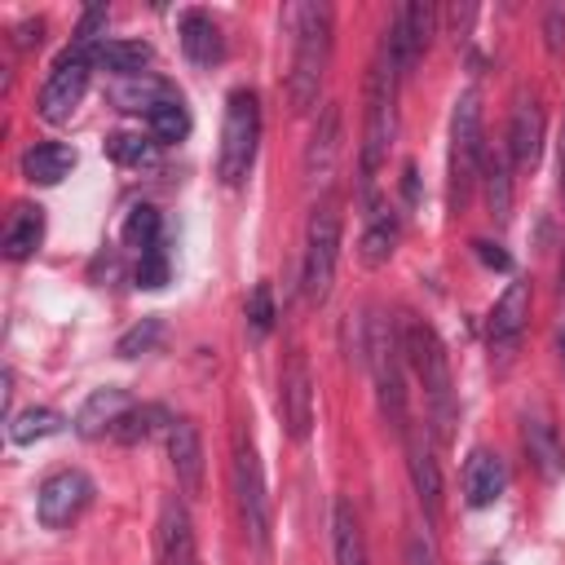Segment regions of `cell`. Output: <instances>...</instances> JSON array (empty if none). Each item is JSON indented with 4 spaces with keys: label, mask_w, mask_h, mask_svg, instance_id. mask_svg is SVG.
<instances>
[{
    "label": "cell",
    "mask_w": 565,
    "mask_h": 565,
    "mask_svg": "<svg viewBox=\"0 0 565 565\" xmlns=\"http://www.w3.org/2000/svg\"><path fill=\"white\" fill-rule=\"evenodd\" d=\"M62 424H66V419H62L53 406H26L22 415L9 419V441H13V446H35V441L62 433Z\"/></svg>",
    "instance_id": "28"
},
{
    "label": "cell",
    "mask_w": 565,
    "mask_h": 565,
    "mask_svg": "<svg viewBox=\"0 0 565 565\" xmlns=\"http://www.w3.org/2000/svg\"><path fill=\"white\" fill-rule=\"evenodd\" d=\"M419 194V181H415V168L406 163V199H415Z\"/></svg>",
    "instance_id": "44"
},
{
    "label": "cell",
    "mask_w": 565,
    "mask_h": 565,
    "mask_svg": "<svg viewBox=\"0 0 565 565\" xmlns=\"http://www.w3.org/2000/svg\"><path fill=\"white\" fill-rule=\"evenodd\" d=\"M93 57H97L93 49L71 44V49H66V53L53 62V71H49V79H44V88H40V102H35L40 119H49V124L71 119V110L79 106V97H84V88H88Z\"/></svg>",
    "instance_id": "9"
},
{
    "label": "cell",
    "mask_w": 565,
    "mask_h": 565,
    "mask_svg": "<svg viewBox=\"0 0 565 565\" xmlns=\"http://www.w3.org/2000/svg\"><path fill=\"white\" fill-rule=\"evenodd\" d=\"M234 499H238V516H243L252 547L265 552L269 547V494H265V472H260L252 433L234 437Z\"/></svg>",
    "instance_id": "8"
},
{
    "label": "cell",
    "mask_w": 565,
    "mask_h": 565,
    "mask_svg": "<svg viewBox=\"0 0 565 565\" xmlns=\"http://www.w3.org/2000/svg\"><path fill=\"white\" fill-rule=\"evenodd\" d=\"M287 22H291V40H296L287 97H291V110L305 115L318 106V88H322L327 62H331V4H322V0L296 4V9H287Z\"/></svg>",
    "instance_id": "1"
},
{
    "label": "cell",
    "mask_w": 565,
    "mask_h": 565,
    "mask_svg": "<svg viewBox=\"0 0 565 565\" xmlns=\"http://www.w3.org/2000/svg\"><path fill=\"white\" fill-rule=\"evenodd\" d=\"M521 437H525V455H530V463L539 468V477H543V481H556V477L565 472V441H561L552 415H547V411H525Z\"/></svg>",
    "instance_id": "13"
},
{
    "label": "cell",
    "mask_w": 565,
    "mask_h": 565,
    "mask_svg": "<svg viewBox=\"0 0 565 565\" xmlns=\"http://www.w3.org/2000/svg\"><path fill=\"white\" fill-rule=\"evenodd\" d=\"M402 437H406V468H411V486L419 494V508H424L428 521H437L441 516V468H437L424 433H411L406 428Z\"/></svg>",
    "instance_id": "16"
},
{
    "label": "cell",
    "mask_w": 565,
    "mask_h": 565,
    "mask_svg": "<svg viewBox=\"0 0 565 565\" xmlns=\"http://www.w3.org/2000/svg\"><path fill=\"white\" fill-rule=\"evenodd\" d=\"M168 459H172V472H177V486L185 494H199L203 490V433L194 419H172L168 428Z\"/></svg>",
    "instance_id": "14"
},
{
    "label": "cell",
    "mask_w": 565,
    "mask_h": 565,
    "mask_svg": "<svg viewBox=\"0 0 565 565\" xmlns=\"http://www.w3.org/2000/svg\"><path fill=\"white\" fill-rule=\"evenodd\" d=\"M340 141H344V115H340V102H327L313 119V132H309V146H305V177L327 185L331 172H335V159H340Z\"/></svg>",
    "instance_id": "12"
},
{
    "label": "cell",
    "mask_w": 565,
    "mask_h": 565,
    "mask_svg": "<svg viewBox=\"0 0 565 565\" xmlns=\"http://www.w3.org/2000/svg\"><path fill=\"white\" fill-rule=\"evenodd\" d=\"M539 150H543V110L534 97H521L512 110V124H508V159L516 168H534Z\"/></svg>",
    "instance_id": "19"
},
{
    "label": "cell",
    "mask_w": 565,
    "mask_h": 565,
    "mask_svg": "<svg viewBox=\"0 0 565 565\" xmlns=\"http://www.w3.org/2000/svg\"><path fill=\"white\" fill-rule=\"evenodd\" d=\"M163 97H172L159 79H150V75H132V79H119L115 88H110V102L119 106V110H154Z\"/></svg>",
    "instance_id": "30"
},
{
    "label": "cell",
    "mask_w": 565,
    "mask_h": 565,
    "mask_svg": "<svg viewBox=\"0 0 565 565\" xmlns=\"http://www.w3.org/2000/svg\"><path fill=\"white\" fill-rule=\"evenodd\" d=\"M525 318H530V287L525 282H508V291L490 309V349L494 353H508L521 340Z\"/></svg>",
    "instance_id": "17"
},
{
    "label": "cell",
    "mask_w": 565,
    "mask_h": 565,
    "mask_svg": "<svg viewBox=\"0 0 565 565\" xmlns=\"http://www.w3.org/2000/svg\"><path fill=\"white\" fill-rule=\"evenodd\" d=\"M556 163H561V194H565V119H561V137H556Z\"/></svg>",
    "instance_id": "43"
},
{
    "label": "cell",
    "mask_w": 565,
    "mask_h": 565,
    "mask_svg": "<svg viewBox=\"0 0 565 565\" xmlns=\"http://www.w3.org/2000/svg\"><path fill=\"white\" fill-rule=\"evenodd\" d=\"M397 234H402V225H397V212H388V207H375V212H371V221H366V230H362V243H358V256H362V265H366V269H380V265H388V256H393V247H397Z\"/></svg>",
    "instance_id": "25"
},
{
    "label": "cell",
    "mask_w": 565,
    "mask_h": 565,
    "mask_svg": "<svg viewBox=\"0 0 565 565\" xmlns=\"http://www.w3.org/2000/svg\"><path fill=\"white\" fill-rule=\"evenodd\" d=\"M561 353H565V331H561Z\"/></svg>",
    "instance_id": "45"
},
{
    "label": "cell",
    "mask_w": 565,
    "mask_h": 565,
    "mask_svg": "<svg viewBox=\"0 0 565 565\" xmlns=\"http://www.w3.org/2000/svg\"><path fill=\"white\" fill-rule=\"evenodd\" d=\"M406 565H437V561H433V547H428V539L411 534V543H406Z\"/></svg>",
    "instance_id": "41"
},
{
    "label": "cell",
    "mask_w": 565,
    "mask_h": 565,
    "mask_svg": "<svg viewBox=\"0 0 565 565\" xmlns=\"http://www.w3.org/2000/svg\"><path fill=\"white\" fill-rule=\"evenodd\" d=\"M106 18H110V9H106V4H93V9H84L79 26H75V44L93 49V40H97V31L106 26Z\"/></svg>",
    "instance_id": "38"
},
{
    "label": "cell",
    "mask_w": 565,
    "mask_h": 565,
    "mask_svg": "<svg viewBox=\"0 0 565 565\" xmlns=\"http://www.w3.org/2000/svg\"><path fill=\"white\" fill-rule=\"evenodd\" d=\"M366 366H371V380H375L384 419L397 433H406V375H402L406 353H402L397 327H388L384 318H371V327H366Z\"/></svg>",
    "instance_id": "7"
},
{
    "label": "cell",
    "mask_w": 565,
    "mask_h": 565,
    "mask_svg": "<svg viewBox=\"0 0 565 565\" xmlns=\"http://www.w3.org/2000/svg\"><path fill=\"white\" fill-rule=\"evenodd\" d=\"M163 428H172V415L163 411V406H154V402H146V406H132L119 424H115V441L119 446H137V441H150V437H159Z\"/></svg>",
    "instance_id": "27"
},
{
    "label": "cell",
    "mask_w": 565,
    "mask_h": 565,
    "mask_svg": "<svg viewBox=\"0 0 565 565\" xmlns=\"http://www.w3.org/2000/svg\"><path fill=\"white\" fill-rule=\"evenodd\" d=\"M150 146H154V141H146L141 132H110V137H106V154H110L115 163H124V168L146 163V159H150Z\"/></svg>",
    "instance_id": "34"
},
{
    "label": "cell",
    "mask_w": 565,
    "mask_h": 565,
    "mask_svg": "<svg viewBox=\"0 0 565 565\" xmlns=\"http://www.w3.org/2000/svg\"><path fill=\"white\" fill-rule=\"evenodd\" d=\"M446 18H450V35H455V40H463V35H468V26H472V18H477V4H455Z\"/></svg>",
    "instance_id": "40"
},
{
    "label": "cell",
    "mask_w": 565,
    "mask_h": 565,
    "mask_svg": "<svg viewBox=\"0 0 565 565\" xmlns=\"http://www.w3.org/2000/svg\"><path fill=\"white\" fill-rule=\"evenodd\" d=\"M393 93H397V75H393V62L388 53L380 49L371 75H366V124H362V185L371 190L384 154H388V141H393V128H397V110H393Z\"/></svg>",
    "instance_id": "5"
},
{
    "label": "cell",
    "mask_w": 565,
    "mask_h": 565,
    "mask_svg": "<svg viewBox=\"0 0 565 565\" xmlns=\"http://www.w3.org/2000/svg\"><path fill=\"white\" fill-rule=\"evenodd\" d=\"M40 31H44V22H40V18L22 22V26H18V49H31V44H40Z\"/></svg>",
    "instance_id": "42"
},
{
    "label": "cell",
    "mask_w": 565,
    "mask_h": 565,
    "mask_svg": "<svg viewBox=\"0 0 565 565\" xmlns=\"http://www.w3.org/2000/svg\"><path fill=\"white\" fill-rule=\"evenodd\" d=\"M335 260H340V203L322 199L309 212L305 225V260H300V287L309 305H322L335 282Z\"/></svg>",
    "instance_id": "6"
},
{
    "label": "cell",
    "mask_w": 565,
    "mask_h": 565,
    "mask_svg": "<svg viewBox=\"0 0 565 565\" xmlns=\"http://www.w3.org/2000/svg\"><path fill=\"white\" fill-rule=\"evenodd\" d=\"M159 561L163 565H199L194 525H190L185 503H177V499H168L159 512Z\"/></svg>",
    "instance_id": "18"
},
{
    "label": "cell",
    "mask_w": 565,
    "mask_h": 565,
    "mask_svg": "<svg viewBox=\"0 0 565 565\" xmlns=\"http://www.w3.org/2000/svg\"><path fill=\"white\" fill-rule=\"evenodd\" d=\"M124 243L137 247V252L159 247V212H154L150 203H137V207L128 212V221H124Z\"/></svg>",
    "instance_id": "32"
},
{
    "label": "cell",
    "mask_w": 565,
    "mask_h": 565,
    "mask_svg": "<svg viewBox=\"0 0 565 565\" xmlns=\"http://www.w3.org/2000/svg\"><path fill=\"white\" fill-rule=\"evenodd\" d=\"M481 181H486L490 216H494V221H508V216H512V177H508V159H503V154H486Z\"/></svg>",
    "instance_id": "31"
},
{
    "label": "cell",
    "mask_w": 565,
    "mask_h": 565,
    "mask_svg": "<svg viewBox=\"0 0 565 565\" xmlns=\"http://www.w3.org/2000/svg\"><path fill=\"white\" fill-rule=\"evenodd\" d=\"M274 318H278V309H274V287H269V282H256L252 296H247V327H252V335H256V340L269 335V331H274Z\"/></svg>",
    "instance_id": "33"
},
{
    "label": "cell",
    "mask_w": 565,
    "mask_h": 565,
    "mask_svg": "<svg viewBox=\"0 0 565 565\" xmlns=\"http://www.w3.org/2000/svg\"><path fill=\"white\" fill-rule=\"evenodd\" d=\"M75 168V150L66 141H40L22 154V177L35 185H57L62 177H71Z\"/></svg>",
    "instance_id": "22"
},
{
    "label": "cell",
    "mask_w": 565,
    "mask_h": 565,
    "mask_svg": "<svg viewBox=\"0 0 565 565\" xmlns=\"http://www.w3.org/2000/svg\"><path fill=\"white\" fill-rule=\"evenodd\" d=\"M397 335H402V353H406V366L415 371V380L424 384V397H428V411H433V428L441 441H450V428H455V380H450V358H446V344L437 340V331L406 313L397 322Z\"/></svg>",
    "instance_id": "2"
},
{
    "label": "cell",
    "mask_w": 565,
    "mask_h": 565,
    "mask_svg": "<svg viewBox=\"0 0 565 565\" xmlns=\"http://www.w3.org/2000/svg\"><path fill=\"white\" fill-rule=\"evenodd\" d=\"M486 146H481V97L477 88H463L455 97L450 115V212H463L472 199V185L481 181Z\"/></svg>",
    "instance_id": "3"
},
{
    "label": "cell",
    "mask_w": 565,
    "mask_h": 565,
    "mask_svg": "<svg viewBox=\"0 0 565 565\" xmlns=\"http://www.w3.org/2000/svg\"><path fill=\"white\" fill-rule=\"evenodd\" d=\"M508 486V468L494 450H472L463 463V499L468 508H490Z\"/></svg>",
    "instance_id": "20"
},
{
    "label": "cell",
    "mask_w": 565,
    "mask_h": 565,
    "mask_svg": "<svg viewBox=\"0 0 565 565\" xmlns=\"http://www.w3.org/2000/svg\"><path fill=\"white\" fill-rule=\"evenodd\" d=\"M88 503H93V481L79 468H62V472L44 477V486L35 494V516L44 530H66Z\"/></svg>",
    "instance_id": "10"
},
{
    "label": "cell",
    "mask_w": 565,
    "mask_h": 565,
    "mask_svg": "<svg viewBox=\"0 0 565 565\" xmlns=\"http://www.w3.org/2000/svg\"><path fill=\"white\" fill-rule=\"evenodd\" d=\"M163 282H168V252H163V243H159V247L141 252V260H137V287L159 291Z\"/></svg>",
    "instance_id": "36"
},
{
    "label": "cell",
    "mask_w": 565,
    "mask_h": 565,
    "mask_svg": "<svg viewBox=\"0 0 565 565\" xmlns=\"http://www.w3.org/2000/svg\"><path fill=\"white\" fill-rule=\"evenodd\" d=\"M132 411V397H128V388H119V384H106V388H93L88 397H84V406L75 411V433L79 437H106V433H115V424L124 419Z\"/></svg>",
    "instance_id": "15"
},
{
    "label": "cell",
    "mask_w": 565,
    "mask_h": 565,
    "mask_svg": "<svg viewBox=\"0 0 565 565\" xmlns=\"http://www.w3.org/2000/svg\"><path fill=\"white\" fill-rule=\"evenodd\" d=\"M256 141H260V97L252 88H234L225 97V119H221V150H216V177L225 185H238L252 163H256Z\"/></svg>",
    "instance_id": "4"
},
{
    "label": "cell",
    "mask_w": 565,
    "mask_h": 565,
    "mask_svg": "<svg viewBox=\"0 0 565 565\" xmlns=\"http://www.w3.org/2000/svg\"><path fill=\"white\" fill-rule=\"evenodd\" d=\"M278 415H282V428L291 441H305L309 428H313V371H309V358L296 349L278 375Z\"/></svg>",
    "instance_id": "11"
},
{
    "label": "cell",
    "mask_w": 565,
    "mask_h": 565,
    "mask_svg": "<svg viewBox=\"0 0 565 565\" xmlns=\"http://www.w3.org/2000/svg\"><path fill=\"white\" fill-rule=\"evenodd\" d=\"M543 44L547 53H565V4H552L543 13Z\"/></svg>",
    "instance_id": "37"
},
{
    "label": "cell",
    "mask_w": 565,
    "mask_h": 565,
    "mask_svg": "<svg viewBox=\"0 0 565 565\" xmlns=\"http://www.w3.org/2000/svg\"><path fill=\"white\" fill-rule=\"evenodd\" d=\"M331 552H335V565H366V539L349 499L331 503Z\"/></svg>",
    "instance_id": "24"
},
{
    "label": "cell",
    "mask_w": 565,
    "mask_h": 565,
    "mask_svg": "<svg viewBox=\"0 0 565 565\" xmlns=\"http://www.w3.org/2000/svg\"><path fill=\"white\" fill-rule=\"evenodd\" d=\"M181 49L194 66H212L225 57V40H221V26L212 22V13H203V9L181 13Z\"/></svg>",
    "instance_id": "21"
},
{
    "label": "cell",
    "mask_w": 565,
    "mask_h": 565,
    "mask_svg": "<svg viewBox=\"0 0 565 565\" xmlns=\"http://www.w3.org/2000/svg\"><path fill=\"white\" fill-rule=\"evenodd\" d=\"M146 124H150L154 146H172V141H185V137H190V110H185L181 97H163V102L146 115Z\"/></svg>",
    "instance_id": "29"
},
{
    "label": "cell",
    "mask_w": 565,
    "mask_h": 565,
    "mask_svg": "<svg viewBox=\"0 0 565 565\" xmlns=\"http://www.w3.org/2000/svg\"><path fill=\"white\" fill-rule=\"evenodd\" d=\"M159 335H163V322H159V318H141L132 331L119 335L115 353H119V358H141V353H150V349L159 344Z\"/></svg>",
    "instance_id": "35"
},
{
    "label": "cell",
    "mask_w": 565,
    "mask_h": 565,
    "mask_svg": "<svg viewBox=\"0 0 565 565\" xmlns=\"http://www.w3.org/2000/svg\"><path fill=\"white\" fill-rule=\"evenodd\" d=\"M44 243V207L40 203H18L9 225H4V256L9 260H26L35 247Z\"/></svg>",
    "instance_id": "23"
},
{
    "label": "cell",
    "mask_w": 565,
    "mask_h": 565,
    "mask_svg": "<svg viewBox=\"0 0 565 565\" xmlns=\"http://www.w3.org/2000/svg\"><path fill=\"white\" fill-rule=\"evenodd\" d=\"M150 57H154V49H150L146 40H106V44H97V62H102L110 75H119V79L146 75Z\"/></svg>",
    "instance_id": "26"
},
{
    "label": "cell",
    "mask_w": 565,
    "mask_h": 565,
    "mask_svg": "<svg viewBox=\"0 0 565 565\" xmlns=\"http://www.w3.org/2000/svg\"><path fill=\"white\" fill-rule=\"evenodd\" d=\"M472 252H477V256H481V265H490V269H503V274L512 269V256H508V252H499V247H494V243H486V238H477V243H472Z\"/></svg>",
    "instance_id": "39"
}]
</instances>
